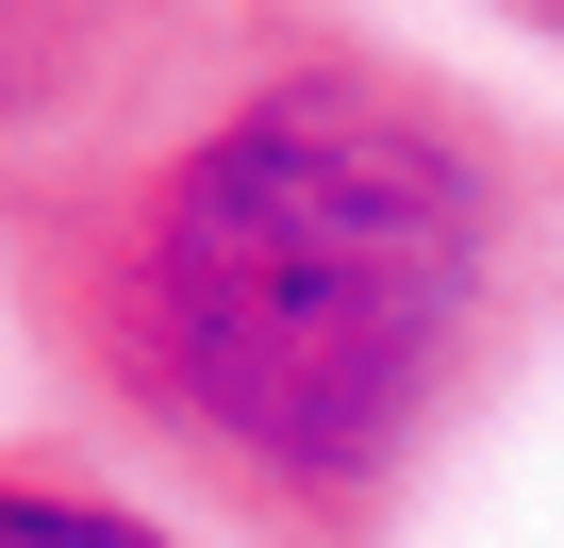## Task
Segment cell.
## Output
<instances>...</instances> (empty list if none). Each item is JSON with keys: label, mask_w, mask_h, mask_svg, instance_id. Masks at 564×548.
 <instances>
[{"label": "cell", "mask_w": 564, "mask_h": 548, "mask_svg": "<svg viewBox=\"0 0 564 548\" xmlns=\"http://www.w3.org/2000/svg\"><path fill=\"white\" fill-rule=\"evenodd\" d=\"M150 531H183L100 432L84 449H0V548H150Z\"/></svg>", "instance_id": "7a4b0ae2"}, {"label": "cell", "mask_w": 564, "mask_h": 548, "mask_svg": "<svg viewBox=\"0 0 564 548\" xmlns=\"http://www.w3.org/2000/svg\"><path fill=\"white\" fill-rule=\"evenodd\" d=\"M481 18H514V34H531V51L564 67V0H481Z\"/></svg>", "instance_id": "277c9868"}, {"label": "cell", "mask_w": 564, "mask_h": 548, "mask_svg": "<svg viewBox=\"0 0 564 548\" xmlns=\"http://www.w3.org/2000/svg\"><path fill=\"white\" fill-rule=\"evenodd\" d=\"M0 316L232 531H382L564 316V133L349 0H183L0 150Z\"/></svg>", "instance_id": "6da1fadb"}, {"label": "cell", "mask_w": 564, "mask_h": 548, "mask_svg": "<svg viewBox=\"0 0 564 548\" xmlns=\"http://www.w3.org/2000/svg\"><path fill=\"white\" fill-rule=\"evenodd\" d=\"M150 18H183V0H0V150L18 133H51Z\"/></svg>", "instance_id": "3957f363"}]
</instances>
